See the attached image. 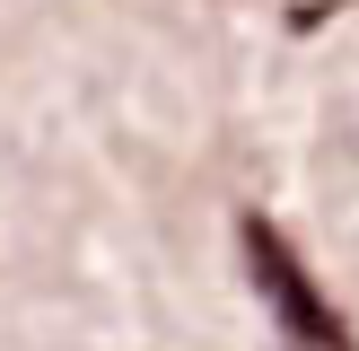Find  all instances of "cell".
Instances as JSON below:
<instances>
[{"label":"cell","instance_id":"6da1fadb","mask_svg":"<svg viewBox=\"0 0 359 351\" xmlns=\"http://www.w3.org/2000/svg\"><path fill=\"white\" fill-rule=\"evenodd\" d=\"M237 246H245V281H255V298L280 316V333H290V343H351V325L333 316V298L307 281L298 246L280 237L272 220H255V211H245V220H237Z\"/></svg>","mask_w":359,"mask_h":351}]
</instances>
